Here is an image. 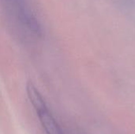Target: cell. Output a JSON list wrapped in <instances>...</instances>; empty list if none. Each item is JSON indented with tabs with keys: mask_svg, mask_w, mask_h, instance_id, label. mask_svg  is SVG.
<instances>
[{
	"mask_svg": "<svg viewBox=\"0 0 135 134\" xmlns=\"http://www.w3.org/2000/svg\"><path fill=\"white\" fill-rule=\"evenodd\" d=\"M6 17L21 39L32 41L40 38L41 25L28 0H1Z\"/></svg>",
	"mask_w": 135,
	"mask_h": 134,
	"instance_id": "obj_1",
	"label": "cell"
},
{
	"mask_svg": "<svg viewBox=\"0 0 135 134\" xmlns=\"http://www.w3.org/2000/svg\"><path fill=\"white\" fill-rule=\"evenodd\" d=\"M27 94L31 103L36 111L40 122L46 133L63 134L59 126L47 107L43 97L32 84L27 85Z\"/></svg>",
	"mask_w": 135,
	"mask_h": 134,
	"instance_id": "obj_2",
	"label": "cell"
}]
</instances>
